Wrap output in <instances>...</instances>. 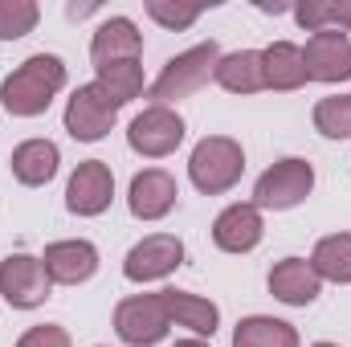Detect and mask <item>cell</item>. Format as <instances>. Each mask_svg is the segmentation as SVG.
<instances>
[{
    "mask_svg": "<svg viewBox=\"0 0 351 347\" xmlns=\"http://www.w3.org/2000/svg\"><path fill=\"white\" fill-rule=\"evenodd\" d=\"M265 66V90H298L306 86V62H302V45L294 41H274L262 49Z\"/></svg>",
    "mask_w": 351,
    "mask_h": 347,
    "instance_id": "ffe728a7",
    "label": "cell"
},
{
    "mask_svg": "<svg viewBox=\"0 0 351 347\" xmlns=\"http://www.w3.org/2000/svg\"><path fill=\"white\" fill-rule=\"evenodd\" d=\"M66 82H70V70L58 53H33L0 82V102L12 119H37L53 106Z\"/></svg>",
    "mask_w": 351,
    "mask_h": 347,
    "instance_id": "6da1fadb",
    "label": "cell"
},
{
    "mask_svg": "<svg viewBox=\"0 0 351 347\" xmlns=\"http://www.w3.org/2000/svg\"><path fill=\"white\" fill-rule=\"evenodd\" d=\"M139 53H143V33L131 16H106L90 37L94 70L110 66V62H139Z\"/></svg>",
    "mask_w": 351,
    "mask_h": 347,
    "instance_id": "9a60e30c",
    "label": "cell"
},
{
    "mask_svg": "<svg viewBox=\"0 0 351 347\" xmlns=\"http://www.w3.org/2000/svg\"><path fill=\"white\" fill-rule=\"evenodd\" d=\"M102 94L114 102V106H127L135 102L143 90H147V78H143V66L139 62H110V66H98V78H94Z\"/></svg>",
    "mask_w": 351,
    "mask_h": 347,
    "instance_id": "603a6c76",
    "label": "cell"
},
{
    "mask_svg": "<svg viewBox=\"0 0 351 347\" xmlns=\"http://www.w3.org/2000/svg\"><path fill=\"white\" fill-rule=\"evenodd\" d=\"M147 8V16L156 21V25H164V29H192L196 21H200V12H204V4H176V0H147L143 4Z\"/></svg>",
    "mask_w": 351,
    "mask_h": 347,
    "instance_id": "4316f807",
    "label": "cell"
},
{
    "mask_svg": "<svg viewBox=\"0 0 351 347\" xmlns=\"http://www.w3.org/2000/svg\"><path fill=\"white\" fill-rule=\"evenodd\" d=\"M45 274H49V282L53 286H82L90 282L94 274H98V246L86 241V237H66V241H53V246H45Z\"/></svg>",
    "mask_w": 351,
    "mask_h": 347,
    "instance_id": "5bb4252c",
    "label": "cell"
},
{
    "mask_svg": "<svg viewBox=\"0 0 351 347\" xmlns=\"http://www.w3.org/2000/svg\"><path fill=\"white\" fill-rule=\"evenodd\" d=\"M114 200V172L102 160H82L66 184V208L74 217H102Z\"/></svg>",
    "mask_w": 351,
    "mask_h": 347,
    "instance_id": "8fae6325",
    "label": "cell"
},
{
    "mask_svg": "<svg viewBox=\"0 0 351 347\" xmlns=\"http://www.w3.org/2000/svg\"><path fill=\"white\" fill-rule=\"evenodd\" d=\"M217 62H221V45L217 41H200V45H192V49L168 58V66L160 70V78L147 90L152 106H172L180 98L196 94V90L217 74Z\"/></svg>",
    "mask_w": 351,
    "mask_h": 347,
    "instance_id": "7a4b0ae2",
    "label": "cell"
},
{
    "mask_svg": "<svg viewBox=\"0 0 351 347\" xmlns=\"http://www.w3.org/2000/svg\"><path fill=\"white\" fill-rule=\"evenodd\" d=\"M16 347H74L70 344V331L66 327H58V323H37V327H29Z\"/></svg>",
    "mask_w": 351,
    "mask_h": 347,
    "instance_id": "83f0119b",
    "label": "cell"
},
{
    "mask_svg": "<svg viewBox=\"0 0 351 347\" xmlns=\"http://www.w3.org/2000/svg\"><path fill=\"white\" fill-rule=\"evenodd\" d=\"M302 62H306V82H348L351 78V37L348 33H311L302 45Z\"/></svg>",
    "mask_w": 351,
    "mask_h": 347,
    "instance_id": "7c38bea8",
    "label": "cell"
},
{
    "mask_svg": "<svg viewBox=\"0 0 351 347\" xmlns=\"http://www.w3.org/2000/svg\"><path fill=\"white\" fill-rule=\"evenodd\" d=\"M311 192H315V164H306L302 156H286L258 176L254 204L262 213H286V208H298Z\"/></svg>",
    "mask_w": 351,
    "mask_h": 347,
    "instance_id": "277c9868",
    "label": "cell"
},
{
    "mask_svg": "<svg viewBox=\"0 0 351 347\" xmlns=\"http://www.w3.org/2000/svg\"><path fill=\"white\" fill-rule=\"evenodd\" d=\"M184 265V241L176 233H152L143 241H135L123 258V278L135 282V286H147V282H160Z\"/></svg>",
    "mask_w": 351,
    "mask_h": 347,
    "instance_id": "9c48e42d",
    "label": "cell"
},
{
    "mask_svg": "<svg viewBox=\"0 0 351 347\" xmlns=\"http://www.w3.org/2000/svg\"><path fill=\"white\" fill-rule=\"evenodd\" d=\"M184 143V119L172 106H143L127 127V147L143 160H164Z\"/></svg>",
    "mask_w": 351,
    "mask_h": 347,
    "instance_id": "8992f818",
    "label": "cell"
},
{
    "mask_svg": "<svg viewBox=\"0 0 351 347\" xmlns=\"http://www.w3.org/2000/svg\"><path fill=\"white\" fill-rule=\"evenodd\" d=\"M172 315L164 302V290L156 294H131L114 307V335L127 347H156L168 339Z\"/></svg>",
    "mask_w": 351,
    "mask_h": 347,
    "instance_id": "5b68a950",
    "label": "cell"
},
{
    "mask_svg": "<svg viewBox=\"0 0 351 347\" xmlns=\"http://www.w3.org/2000/svg\"><path fill=\"white\" fill-rule=\"evenodd\" d=\"M311 265L323 282L351 286V233H327L311 250Z\"/></svg>",
    "mask_w": 351,
    "mask_h": 347,
    "instance_id": "7402d4cb",
    "label": "cell"
},
{
    "mask_svg": "<svg viewBox=\"0 0 351 347\" xmlns=\"http://www.w3.org/2000/svg\"><path fill=\"white\" fill-rule=\"evenodd\" d=\"M114 119H119V106L102 94L98 82H86V86L74 90V94L66 98V115H62L66 131H70L78 143H98V139H106L110 127H114Z\"/></svg>",
    "mask_w": 351,
    "mask_h": 347,
    "instance_id": "ba28073f",
    "label": "cell"
},
{
    "mask_svg": "<svg viewBox=\"0 0 351 347\" xmlns=\"http://www.w3.org/2000/svg\"><path fill=\"white\" fill-rule=\"evenodd\" d=\"M172 347H213V344H208V339H196V335H192V339H176Z\"/></svg>",
    "mask_w": 351,
    "mask_h": 347,
    "instance_id": "f1b7e54d",
    "label": "cell"
},
{
    "mask_svg": "<svg viewBox=\"0 0 351 347\" xmlns=\"http://www.w3.org/2000/svg\"><path fill=\"white\" fill-rule=\"evenodd\" d=\"M213 82L229 94H262L265 90V66L262 49H237V53H221Z\"/></svg>",
    "mask_w": 351,
    "mask_h": 347,
    "instance_id": "d6986e66",
    "label": "cell"
},
{
    "mask_svg": "<svg viewBox=\"0 0 351 347\" xmlns=\"http://www.w3.org/2000/svg\"><path fill=\"white\" fill-rule=\"evenodd\" d=\"M269 294L286 307H311L319 294H323V278L315 274V265L306 258H282L274 261L269 278H265Z\"/></svg>",
    "mask_w": 351,
    "mask_h": 347,
    "instance_id": "2e32d148",
    "label": "cell"
},
{
    "mask_svg": "<svg viewBox=\"0 0 351 347\" xmlns=\"http://www.w3.org/2000/svg\"><path fill=\"white\" fill-rule=\"evenodd\" d=\"M180 200V184L172 172L164 168H143V172L131 176V188H127V208L135 221H164Z\"/></svg>",
    "mask_w": 351,
    "mask_h": 347,
    "instance_id": "4fadbf2b",
    "label": "cell"
},
{
    "mask_svg": "<svg viewBox=\"0 0 351 347\" xmlns=\"http://www.w3.org/2000/svg\"><path fill=\"white\" fill-rule=\"evenodd\" d=\"M233 347H298V331L274 315H245L233 327Z\"/></svg>",
    "mask_w": 351,
    "mask_h": 347,
    "instance_id": "44dd1931",
    "label": "cell"
},
{
    "mask_svg": "<svg viewBox=\"0 0 351 347\" xmlns=\"http://www.w3.org/2000/svg\"><path fill=\"white\" fill-rule=\"evenodd\" d=\"M0 294L12 311H37L53 294L45 261L33 258V254H8L0 261Z\"/></svg>",
    "mask_w": 351,
    "mask_h": 347,
    "instance_id": "52a82bcc",
    "label": "cell"
},
{
    "mask_svg": "<svg viewBox=\"0 0 351 347\" xmlns=\"http://www.w3.org/2000/svg\"><path fill=\"white\" fill-rule=\"evenodd\" d=\"M294 21L306 33H348L351 29V0H302L294 4Z\"/></svg>",
    "mask_w": 351,
    "mask_h": 347,
    "instance_id": "cb8c5ba5",
    "label": "cell"
},
{
    "mask_svg": "<svg viewBox=\"0 0 351 347\" xmlns=\"http://www.w3.org/2000/svg\"><path fill=\"white\" fill-rule=\"evenodd\" d=\"M311 347H339V344H311Z\"/></svg>",
    "mask_w": 351,
    "mask_h": 347,
    "instance_id": "f546056e",
    "label": "cell"
},
{
    "mask_svg": "<svg viewBox=\"0 0 351 347\" xmlns=\"http://www.w3.org/2000/svg\"><path fill=\"white\" fill-rule=\"evenodd\" d=\"M241 172H245V152L229 135H204L188 156V180L204 196H221V192L237 188Z\"/></svg>",
    "mask_w": 351,
    "mask_h": 347,
    "instance_id": "3957f363",
    "label": "cell"
},
{
    "mask_svg": "<svg viewBox=\"0 0 351 347\" xmlns=\"http://www.w3.org/2000/svg\"><path fill=\"white\" fill-rule=\"evenodd\" d=\"M12 176L25 184V188H41V184H49L58 168H62V152H58V143L53 139H25V143H16L12 147Z\"/></svg>",
    "mask_w": 351,
    "mask_h": 347,
    "instance_id": "ac0fdd59",
    "label": "cell"
},
{
    "mask_svg": "<svg viewBox=\"0 0 351 347\" xmlns=\"http://www.w3.org/2000/svg\"><path fill=\"white\" fill-rule=\"evenodd\" d=\"M311 123L323 139H351V94L319 98L311 110Z\"/></svg>",
    "mask_w": 351,
    "mask_h": 347,
    "instance_id": "d4e9b609",
    "label": "cell"
},
{
    "mask_svg": "<svg viewBox=\"0 0 351 347\" xmlns=\"http://www.w3.org/2000/svg\"><path fill=\"white\" fill-rule=\"evenodd\" d=\"M164 302H168V315H172V327H188L196 339H213L217 327H221V311L217 302H208L204 294H192V290H164Z\"/></svg>",
    "mask_w": 351,
    "mask_h": 347,
    "instance_id": "e0dca14e",
    "label": "cell"
},
{
    "mask_svg": "<svg viewBox=\"0 0 351 347\" xmlns=\"http://www.w3.org/2000/svg\"><path fill=\"white\" fill-rule=\"evenodd\" d=\"M41 8L37 0H0V41H21L37 29Z\"/></svg>",
    "mask_w": 351,
    "mask_h": 347,
    "instance_id": "484cf974",
    "label": "cell"
},
{
    "mask_svg": "<svg viewBox=\"0 0 351 347\" xmlns=\"http://www.w3.org/2000/svg\"><path fill=\"white\" fill-rule=\"evenodd\" d=\"M265 237V221H262V208L254 200H237L229 208L217 213L213 221V246L221 254H254Z\"/></svg>",
    "mask_w": 351,
    "mask_h": 347,
    "instance_id": "30bf717a",
    "label": "cell"
}]
</instances>
